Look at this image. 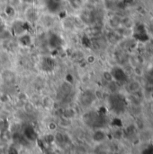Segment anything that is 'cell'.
<instances>
[{
  "label": "cell",
  "instance_id": "obj_1",
  "mask_svg": "<svg viewBox=\"0 0 153 154\" xmlns=\"http://www.w3.org/2000/svg\"><path fill=\"white\" fill-rule=\"evenodd\" d=\"M142 90V85L141 83V82L138 79H132L128 82H126L125 84V91L127 92V94H131V93H134L137 91H140Z\"/></svg>",
  "mask_w": 153,
  "mask_h": 154
},
{
  "label": "cell",
  "instance_id": "obj_2",
  "mask_svg": "<svg viewBox=\"0 0 153 154\" xmlns=\"http://www.w3.org/2000/svg\"><path fill=\"white\" fill-rule=\"evenodd\" d=\"M107 23H108V26L110 27V29H112L113 31H115L122 26V17H120L118 15H113L108 19Z\"/></svg>",
  "mask_w": 153,
  "mask_h": 154
},
{
  "label": "cell",
  "instance_id": "obj_3",
  "mask_svg": "<svg viewBox=\"0 0 153 154\" xmlns=\"http://www.w3.org/2000/svg\"><path fill=\"white\" fill-rule=\"evenodd\" d=\"M24 135L26 139L31 141H34L37 138V133L35 129L31 125H28L24 129Z\"/></svg>",
  "mask_w": 153,
  "mask_h": 154
},
{
  "label": "cell",
  "instance_id": "obj_4",
  "mask_svg": "<svg viewBox=\"0 0 153 154\" xmlns=\"http://www.w3.org/2000/svg\"><path fill=\"white\" fill-rule=\"evenodd\" d=\"M106 134L102 129H97L93 134V140L97 143L104 142L106 140Z\"/></svg>",
  "mask_w": 153,
  "mask_h": 154
},
{
  "label": "cell",
  "instance_id": "obj_5",
  "mask_svg": "<svg viewBox=\"0 0 153 154\" xmlns=\"http://www.w3.org/2000/svg\"><path fill=\"white\" fill-rule=\"evenodd\" d=\"M12 28H13V31H14V32H15V34L16 36H20V35L26 32L25 29L24 28V23L23 22H19V21L15 22Z\"/></svg>",
  "mask_w": 153,
  "mask_h": 154
},
{
  "label": "cell",
  "instance_id": "obj_6",
  "mask_svg": "<svg viewBox=\"0 0 153 154\" xmlns=\"http://www.w3.org/2000/svg\"><path fill=\"white\" fill-rule=\"evenodd\" d=\"M18 41L20 43L21 46L26 48V47H29L32 43V38L29 34H27L26 32L18 36Z\"/></svg>",
  "mask_w": 153,
  "mask_h": 154
},
{
  "label": "cell",
  "instance_id": "obj_7",
  "mask_svg": "<svg viewBox=\"0 0 153 154\" xmlns=\"http://www.w3.org/2000/svg\"><path fill=\"white\" fill-rule=\"evenodd\" d=\"M41 105L46 109H52L54 107V100L50 96H45L41 100Z\"/></svg>",
  "mask_w": 153,
  "mask_h": 154
},
{
  "label": "cell",
  "instance_id": "obj_8",
  "mask_svg": "<svg viewBox=\"0 0 153 154\" xmlns=\"http://www.w3.org/2000/svg\"><path fill=\"white\" fill-rule=\"evenodd\" d=\"M25 17H26L27 21L30 22V23L34 22L35 19H36V13H35V10H34L33 7H29V8L25 11Z\"/></svg>",
  "mask_w": 153,
  "mask_h": 154
},
{
  "label": "cell",
  "instance_id": "obj_9",
  "mask_svg": "<svg viewBox=\"0 0 153 154\" xmlns=\"http://www.w3.org/2000/svg\"><path fill=\"white\" fill-rule=\"evenodd\" d=\"M4 12H5V14L6 16H8V17H13V16H15L16 11H15V6L11 5H7L5 7Z\"/></svg>",
  "mask_w": 153,
  "mask_h": 154
},
{
  "label": "cell",
  "instance_id": "obj_10",
  "mask_svg": "<svg viewBox=\"0 0 153 154\" xmlns=\"http://www.w3.org/2000/svg\"><path fill=\"white\" fill-rule=\"evenodd\" d=\"M8 126H9V125H7L6 120L0 119V133H4V132L7 131L8 130Z\"/></svg>",
  "mask_w": 153,
  "mask_h": 154
},
{
  "label": "cell",
  "instance_id": "obj_11",
  "mask_svg": "<svg viewBox=\"0 0 153 154\" xmlns=\"http://www.w3.org/2000/svg\"><path fill=\"white\" fill-rule=\"evenodd\" d=\"M57 128H58V124H57V123H55V122H50V123L48 124V129H49L50 132L56 131Z\"/></svg>",
  "mask_w": 153,
  "mask_h": 154
},
{
  "label": "cell",
  "instance_id": "obj_12",
  "mask_svg": "<svg viewBox=\"0 0 153 154\" xmlns=\"http://www.w3.org/2000/svg\"><path fill=\"white\" fill-rule=\"evenodd\" d=\"M151 112L153 113V103L151 104Z\"/></svg>",
  "mask_w": 153,
  "mask_h": 154
},
{
  "label": "cell",
  "instance_id": "obj_13",
  "mask_svg": "<svg viewBox=\"0 0 153 154\" xmlns=\"http://www.w3.org/2000/svg\"><path fill=\"white\" fill-rule=\"evenodd\" d=\"M112 1H116V0H112Z\"/></svg>",
  "mask_w": 153,
  "mask_h": 154
},
{
  "label": "cell",
  "instance_id": "obj_14",
  "mask_svg": "<svg viewBox=\"0 0 153 154\" xmlns=\"http://www.w3.org/2000/svg\"><path fill=\"white\" fill-rule=\"evenodd\" d=\"M152 136H153V134H152Z\"/></svg>",
  "mask_w": 153,
  "mask_h": 154
}]
</instances>
